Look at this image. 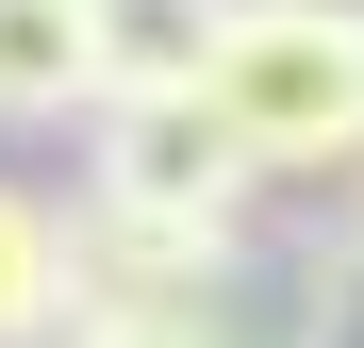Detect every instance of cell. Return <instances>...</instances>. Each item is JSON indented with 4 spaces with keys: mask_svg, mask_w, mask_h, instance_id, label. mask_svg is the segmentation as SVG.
<instances>
[{
    "mask_svg": "<svg viewBox=\"0 0 364 348\" xmlns=\"http://www.w3.org/2000/svg\"><path fill=\"white\" fill-rule=\"evenodd\" d=\"M331 216H348V232H364V166H331Z\"/></svg>",
    "mask_w": 364,
    "mask_h": 348,
    "instance_id": "obj_6",
    "label": "cell"
},
{
    "mask_svg": "<svg viewBox=\"0 0 364 348\" xmlns=\"http://www.w3.org/2000/svg\"><path fill=\"white\" fill-rule=\"evenodd\" d=\"M67 116H100L83 0H0V133H67Z\"/></svg>",
    "mask_w": 364,
    "mask_h": 348,
    "instance_id": "obj_3",
    "label": "cell"
},
{
    "mask_svg": "<svg viewBox=\"0 0 364 348\" xmlns=\"http://www.w3.org/2000/svg\"><path fill=\"white\" fill-rule=\"evenodd\" d=\"M83 33H100V100H166V83H199L215 0H83Z\"/></svg>",
    "mask_w": 364,
    "mask_h": 348,
    "instance_id": "obj_5",
    "label": "cell"
},
{
    "mask_svg": "<svg viewBox=\"0 0 364 348\" xmlns=\"http://www.w3.org/2000/svg\"><path fill=\"white\" fill-rule=\"evenodd\" d=\"M67 199L0 166V348H67Z\"/></svg>",
    "mask_w": 364,
    "mask_h": 348,
    "instance_id": "obj_4",
    "label": "cell"
},
{
    "mask_svg": "<svg viewBox=\"0 0 364 348\" xmlns=\"http://www.w3.org/2000/svg\"><path fill=\"white\" fill-rule=\"evenodd\" d=\"M67 348H149V332H67Z\"/></svg>",
    "mask_w": 364,
    "mask_h": 348,
    "instance_id": "obj_7",
    "label": "cell"
},
{
    "mask_svg": "<svg viewBox=\"0 0 364 348\" xmlns=\"http://www.w3.org/2000/svg\"><path fill=\"white\" fill-rule=\"evenodd\" d=\"M249 183H265V166L215 133V100H199V83H166V100H100V116H83V199H100V216L249 232Z\"/></svg>",
    "mask_w": 364,
    "mask_h": 348,
    "instance_id": "obj_2",
    "label": "cell"
},
{
    "mask_svg": "<svg viewBox=\"0 0 364 348\" xmlns=\"http://www.w3.org/2000/svg\"><path fill=\"white\" fill-rule=\"evenodd\" d=\"M199 100H215V133L265 183L364 166V0H215Z\"/></svg>",
    "mask_w": 364,
    "mask_h": 348,
    "instance_id": "obj_1",
    "label": "cell"
}]
</instances>
